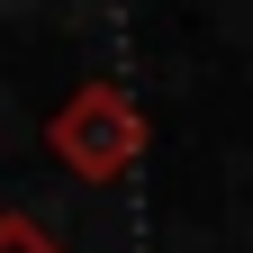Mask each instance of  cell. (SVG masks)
Listing matches in <instances>:
<instances>
[{"label": "cell", "instance_id": "obj_2", "mask_svg": "<svg viewBox=\"0 0 253 253\" xmlns=\"http://www.w3.org/2000/svg\"><path fill=\"white\" fill-rule=\"evenodd\" d=\"M0 253H73L63 235H45L27 208H0Z\"/></svg>", "mask_w": 253, "mask_h": 253}, {"label": "cell", "instance_id": "obj_1", "mask_svg": "<svg viewBox=\"0 0 253 253\" xmlns=\"http://www.w3.org/2000/svg\"><path fill=\"white\" fill-rule=\"evenodd\" d=\"M145 145H154V118L136 109V90L109 82V73H100V82H82L73 100L45 118V154H54L73 181H90V190L126 181V172L145 163Z\"/></svg>", "mask_w": 253, "mask_h": 253}]
</instances>
